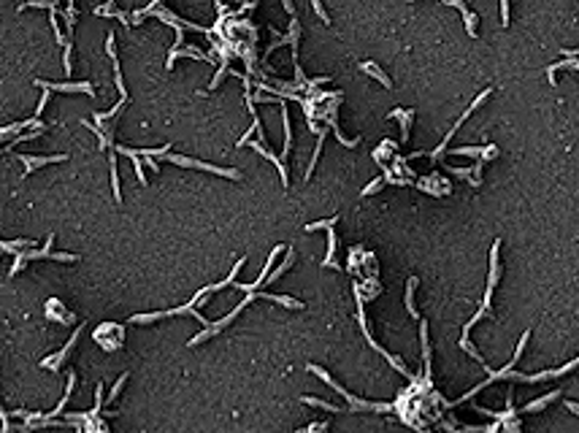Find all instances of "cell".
I'll return each instance as SVG.
<instances>
[{"mask_svg": "<svg viewBox=\"0 0 579 433\" xmlns=\"http://www.w3.org/2000/svg\"><path fill=\"white\" fill-rule=\"evenodd\" d=\"M166 160L176 163V165H184V168H200V171H209V173H217V176H225V179H241V171L236 168H220V165H211V163H203V160H192V157H182V154H166Z\"/></svg>", "mask_w": 579, "mask_h": 433, "instance_id": "1", "label": "cell"}, {"mask_svg": "<svg viewBox=\"0 0 579 433\" xmlns=\"http://www.w3.org/2000/svg\"><path fill=\"white\" fill-rule=\"evenodd\" d=\"M122 338H125V330H122V325H116V322H103V325L95 330V341L103 346L106 352L119 349Z\"/></svg>", "mask_w": 579, "mask_h": 433, "instance_id": "2", "label": "cell"}, {"mask_svg": "<svg viewBox=\"0 0 579 433\" xmlns=\"http://www.w3.org/2000/svg\"><path fill=\"white\" fill-rule=\"evenodd\" d=\"M309 371H311V374H317L319 379H325V382L330 384V387H333L336 392H341V396L352 404V409H379V412H387V409H390V406H382V404H365V401H360V398H355V396H349V392L344 390L339 382H333V376H330V374H325V368H319V366H309Z\"/></svg>", "mask_w": 579, "mask_h": 433, "instance_id": "3", "label": "cell"}, {"mask_svg": "<svg viewBox=\"0 0 579 433\" xmlns=\"http://www.w3.org/2000/svg\"><path fill=\"white\" fill-rule=\"evenodd\" d=\"M35 87H44L46 92H84V95H95V87L90 82H41V78H35Z\"/></svg>", "mask_w": 579, "mask_h": 433, "instance_id": "4", "label": "cell"}, {"mask_svg": "<svg viewBox=\"0 0 579 433\" xmlns=\"http://www.w3.org/2000/svg\"><path fill=\"white\" fill-rule=\"evenodd\" d=\"M498 249H501V241L495 239L492 241V249H490V279H487V290H484V301L482 306L490 309V298H492V290L498 285V277H501V260H498Z\"/></svg>", "mask_w": 579, "mask_h": 433, "instance_id": "5", "label": "cell"}, {"mask_svg": "<svg viewBox=\"0 0 579 433\" xmlns=\"http://www.w3.org/2000/svg\"><path fill=\"white\" fill-rule=\"evenodd\" d=\"M46 317L54 320V322H62V325H65V322H68V325H73V322H76L73 314L65 311V303H62L60 298H49V301H46Z\"/></svg>", "mask_w": 579, "mask_h": 433, "instance_id": "6", "label": "cell"}, {"mask_svg": "<svg viewBox=\"0 0 579 433\" xmlns=\"http://www.w3.org/2000/svg\"><path fill=\"white\" fill-rule=\"evenodd\" d=\"M22 165H25V176L27 173H33L35 168H41V165H49V163H62L68 160V154H44V157H33V154H19Z\"/></svg>", "mask_w": 579, "mask_h": 433, "instance_id": "7", "label": "cell"}, {"mask_svg": "<svg viewBox=\"0 0 579 433\" xmlns=\"http://www.w3.org/2000/svg\"><path fill=\"white\" fill-rule=\"evenodd\" d=\"M79 333H81V328H76V330H73V336H70V341H68L65 346H62V349L57 352V355H52V358H46V360H44V368H52V371H57V368L62 366V360H65V358L70 355V349H73V344L79 341Z\"/></svg>", "mask_w": 579, "mask_h": 433, "instance_id": "8", "label": "cell"}, {"mask_svg": "<svg viewBox=\"0 0 579 433\" xmlns=\"http://www.w3.org/2000/svg\"><path fill=\"white\" fill-rule=\"evenodd\" d=\"M252 149H255V152H260L263 157H268V160H271L273 165H276V168H279V176H281V184L287 187V184H290V179H287V165L281 163V157H276V154H273L265 144H260V141H252Z\"/></svg>", "mask_w": 579, "mask_h": 433, "instance_id": "9", "label": "cell"}, {"mask_svg": "<svg viewBox=\"0 0 579 433\" xmlns=\"http://www.w3.org/2000/svg\"><path fill=\"white\" fill-rule=\"evenodd\" d=\"M390 120H401V141H409V130H411V120H414V108H393Z\"/></svg>", "mask_w": 579, "mask_h": 433, "instance_id": "10", "label": "cell"}, {"mask_svg": "<svg viewBox=\"0 0 579 433\" xmlns=\"http://www.w3.org/2000/svg\"><path fill=\"white\" fill-rule=\"evenodd\" d=\"M444 3H447V6H455V9L463 11V19H466V30H468V35L476 38V14H474L471 9H468L463 0H444Z\"/></svg>", "mask_w": 579, "mask_h": 433, "instance_id": "11", "label": "cell"}, {"mask_svg": "<svg viewBox=\"0 0 579 433\" xmlns=\"http://www.w3.org/2000/svg\"><path fill=\"white\" fill-rule=\"evenodd\" d=\"M176 57H195V60H209V54H203L198 46H182V49H171V54H168V65L166 68H174V62H176Z\"/></svg>", "mask_w": 579, "mask_h": 433, "instance_id": "12", "label": "cell"}, {"mask_svg": "<svg viewBox=\"0 0 579 433\" xmlns=\"http://www.w3.org/2000/svg\"><path fill=\"white\" fill-rule=\"evenodd\" d=\"M360 70H363V73H368V76H374V78H377V82H382V87H387V90H390V87H393V82H390V76H387V73H385V70H382L379 65H377V62H371V60L360 62Z\"/></svg>", "mask_w": 579, "mask_h": 433, "instance_id": "13", "label": "cell"}, {"mask_svg": "<svg viewBox=\"0 0 579 433\" xmlns=\"http://www.w3.org/2000/svg\"><path fill=\"white\" fill-rule=\"evenodd\" d=\"M116 152H119V154H125V157H130V160H133V165H136V173H138V182H141V184H146V173H144V160H141V157H138L136 152H133L130 146H116Z\"/></svg>", "mask_w": 579, "mask_h": 433, "instance_id": "14", "label": "cell"}, {"mask_svg": "<svg viewBox=\"0 0 579 433\" xmlns=\"http://www.w3.org/2000/svg\"><path fill=\"white\" fill-rule=\"evenodd\" d=\"M244 260H246V257H238V260H236V265H233V271H230L222 282H214V285H209L211 293H217V290H222V287H228V285H236V277H238L241 265H244Z\"/></svg>", "mask_w": 579, "mask_h": 433, "instance_id": "15", "label": "cell"}, {"mask_svg": "<svg viewBox=\"0 0 579 433\" xmlns=\"http://www.w3.org/2000/svg\"><path fill=\"white\" fill-rule=\"evenodd\" d=\"M260 298H265V301H273V303H279V306H287V309H303V303H301V301H295V298H290V295L260 293Z\"/></svg>", "mask_w": 579, "mask_h": 433, "instance_id": "16", "label": "cell"}, {"mask_svg": "<svg viewBox=\"0 0 579 433\" xmlns=\"http://www.w3.org/2000/svg\"><path fill=\"white\" fill-rule=\"evenodd\" d=\"M293 263H295V249H293V247H287V257L281 260V265H279V268H273V271H271L268 282H276V279H279L281 273H284V271H287V268H290V265H293ZM268 282H265V285H268Z\"/></svg>", "mask_w": 579, "mask_h": 433, "instance_id": "17", "label": "cell"}, {"mask_svg": "<svg viewBox=\"0 0 579 433\" xmlns=\"http://www.w3.org/2000/svg\"><path fill=\"white\" fill-rule=\"evenodd\" d=\"M417 277H411L409 282H406V309H409L411 317H417V309H414V290H417Z\"/></svg>", "mask_w": 579, "mask_h": 433, "instance_id": "18", "label": "cell"}, {"mask_svg": "<svg viewBox=\"0 0 579 433\" xmlns=\"http://www.w3.org/2000/svg\"><path fill=\"white\" fill-rule=\"evenodd\" d=\"M560 396V390H552V392H547V396H542V398H536L533 401V404H528L525 406V412H539V409H544L547 404H550V401H555V398H558Z\"/></svg>", "mask_w": 579, "mask_h": 433, "instance_id": "19", "label": "cell"}, {"mask_svg": "<svg viewBox=\"0 0 579 433\" xmlns=\"http://www.w3.org/2000/svg\"><path fill=\"white\" fill-rule=\"evenodd\" d=\"M487 146H458V149H449V154H460V157H482Z\"/></svg>", "mask_w": 579, "mask_h": 433, "instance_id": "20", "label": "cell"}, {"mask_svg": "<svg viewBox=\"0 0 579 433\" xmlns=\"http://www.w3.org/2000/svg\"><path fill=\"white\" fill-rule=\"evenodd\" d=\"M166 317V311H152V314H136L130 317V325H144V322H157Z\"/></svg>", "mask_w": 579, "mask_h": 433, "instance_id": "21", "label": "cell"}, {"mask_svg": "<svg viewBox=\"0 0 579 433\" xmlns=\"http://www.w3.org/2000/svg\"><path fill=\"white\" fill-rule=\"evenodd\" d=\"M25 9H49V11H57L60 6L52 3V0H30V3H22L19 6V11H25Z\"/></svg>", "mask_w": 579, "mask_h": 433, "instance_id": "22", "label": "cell"}, {"mask_svg": "<svg viewBox=\"0 0 579 433\" xmlns=\"http://www.w3.org/2000/svg\"><path fill=\"white\" fill-rule=\"evenodd\" d=\"M62 17H65L68 33H73V27H76V6H73V3H68L65 9H62Z\"/></svg>", "mask_w": 579, "mask_h": 433, "instance_id": "23", "label": "cell"}, {"mask_svg": "<svg viewBox=\"0 0 579 433\" xmlns=\"http://www.w3.org/2000/svg\"><path fill=\"white\" fill-rule=\"evenodd\" d=\"M116 157L111 154V187H114V198L116 201H122V190H119V176H116Z\"/></svg>", "mask_w": 579, "mask_h": 433, "instance_id": "24", "label": "cell"}, {"mask_svg": "<svg viewBox=\"0 0 579 433\" xmlns=\"http://www.w3.org/2000/svg\"><path fill=\"white\" fill-rule=\"evenodd\" d=\"M336 222H339V217H330V219H319V222H309V225H306V230L311 233V230H322V227H325V230H330V227H333Z\"/></svg>", "mask_w": 579, "mask_h": 433, "instance_id": "25", "label": "cell"}, {"mask_svg": "<svg viewBox=\"0 0 579 433\" xmlns=\"http://www.w3.org/2000/svg\"><path fill=\"white\" fill-rule=\"evenodd\" d=\"M106 54L114 60V65H119V57H116V44H114V33L108 30V35H106Z\"/></svg>", "mask_w": 579, "mask_h": 433, "instance_id": "26", "label": "cell"}, {"mask_svg": "<svg viewBox=\"0 0 579 433\" xmlns=\"http://www.w3.org/2000/svg\"><path fill=\"white\" fill-rule=\"evenodd\" d=\"M49 22H52V30H54V35H57V44H62V46H65L68 41H65V35H62L60 19H57V14H54V11H52V17H49Z\"/></svg>", "mask_w": 579, "mask_h": 433, "instance_id": "27", "label": "cell"}, {"mask_svg": "<svg viewBox=\"0 0 579 433\" xmlns=\"http://www.w3.org/2000/svg\"><path fill=\"white\" fill-rule=\"evenodd\" d=\"M125 379H128V374H122L119 379H116V384L111 390H108V398H106V404H111V401H116V396H119V390H122V384H125Z\"/></svg>", "mask_w": 579, "mask_h": 433, "instance_id": "28", "label": "cell"}, {"mask_svg": "<svg viewBox=\"0 0 579 433\" xmlns=\"http://www.w3.org/2000/svg\"><path fill=\"white\" fill-rule=\"evenodd\" d=\"M311 9H314V14H317V17H319V19H322V22H325V25H330V17H327V11H325V6H322V3H319V0H311Z\"/></svg>", "mask_w": 579, "mask_h": 433, "instance_id": "29", "label": "cell"}, {"mask_svg": "<svg viewBox=\"0 0 579 433\" xmlns=\"http://www.w3.org/2000/svg\"><path fill=\"white\" fill-rule=\"evenodd\" d=\"M306 404H311V406H322V409H327V412H344V409H339V406H333V404H325V401H317V398H303Z\"/></svg>", "mask_w": 579, "mask_h": 433, "instance_id": "30", "label": "cell"}, {"mask_svg": "<svg viewBox=\"0 0 579 433\" xmlns=\"http://www.w3.org/2000/svg\"><path fill=\"white\" fill-rule=\"evenodd\" d=\"M70 52H73V44H65V57H62V68H65V76H70V70H73V65H70Z\"/></svg>", "mask_w": 579, "mask_h": 433, "instance_id": "31", "label": "cell"}, {"mask_svg": "<svg viewBox=\"0 0 579 433\" xmlns=\"http://www.w3.org/2000/svg\"><path fill=\"white\" fill-rule=\"evenodd\" d=\"M382 184H385V179H382V176H377V179H374L371 184H365V187H363V192H360V195H374V192H377Z\"/></svg>", "mask_w": 579, "mask_h": 433, "instance_id": "32", "label": "cell"}, {"mask_svg": "<svg viewBox=\"0 0 579 433\" xmlns=\"http://www.w3.org/2000/svg\"><path fill=\"white\" fill-rule=\"evenodd\" d=\"M501 25H509V0H501Z\"/></svg>", "mask_w": 579, "mask_h": 433, "instance_id": "33", "label": "cell"}, {"mask_svg": "<svg viewBox=\"0 0 579 433\" xmlns=\"http://www.w3.org/2000/svg\"><path fill=\"white\" fill-rule=\"evenodd\" d=\"M49 95H52V92H46V90H44V95H41V100H38V108H35V120H38V116L44 114V108H46V103H49Z\"/></svg>", "mask_w": 579, "mask_h": 433, "instance_id": "34", "label": "cell"}, {"mask_svg": "<svg viewBox=\"0 0 579 433\" xmlns=\"http://www.w3.org/2000/svg\"><path fill=\"white\" fill-rule=\"evenodd\" d=\"M492 157H498V146H492V144H490L487 149H484V154L479 157V160L484 163V160H492Z\"/></svg>", "mask_w": 579, "mask_h": 433, "instance_id": "35", "label": "cell"}, {"mask_svg": "<svg viewBox=\"0 0 579 433\" xmlns=\"http://www.w3.org/2000/svg\"><path fill=\"white\" fill-rule=\"evenodd\" d=\"M141 160H144L146 165H149V168H152V173H157L160 168H157V163H154V157H141Z\"/></svg>", "mask_w": 579, "mask_h": 433, "instance_id": "36", "label": "cell"}, {"mask_svg": "<svg viewBox=\"0 0 579 433\" xmlns=\"http://www.w3.org/2000/svg\"><path fill=\"white\" fill-rule=\"evenodd\" d=\"M281 6H284V11L290 14V17H295V6L290 3V0H284V3H281Z\"/></svg>", "mask_w": 579, "mask_h": 433, "instance_id": "37", "label": "cell"}, {"mask_svg": "<svg viewBox=\"0 0 579 433\" xmlns=\"http://www.w3.org/2000/svg\"><path fill=\"white\" fill-rule=\"evenodd\" d=\"M566 409H568V412H574V414H579V404H574V401H566Z\"/></svg>", "mask_w": 579, "mask_h": 433, "instance_id": "38", "label": "cell"}]
</instances>
